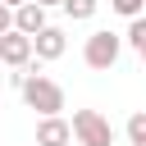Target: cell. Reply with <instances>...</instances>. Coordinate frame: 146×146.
I'll return each mask as SVG.
<instances>
[{
    "label": "cell",
    "mask_w": 146,
    "mask_h": 146,
    "mask_svg": "<svg viewBox=\"0 0 146 146\" xmlns=\"http://www.w3.org/2000/svg\"><path fill=\"white\" fill-rule=\"evenodd\" d=\"M73 141V123L68 119H36V146H68Z\"/></svg>",
    "instance_id": "cell-6"
},
{
    "label": "cell",
    "mask_w": 146,
    "mask_h": 146,
    "mask_svg": "<svg viewBox=\"0 0 146 146\" xmlns=\"http://www.w3.org/2000/svg\"><path fill=\"white\" fill-rule=\"evenodd\" d=\"M110 9H114V14H123V18H141L146 0H110Z\"/></svg>",
    "instance_id": "cell-10"
},
{
    "label": "cell",
    "mask_w": 146,
    "mask_h": 146,
    "mask_svg": "<svg viewBox=\"0 0 146 146\" xmlns=\"http://www.w3.org/2000/svg\"><path fill=\"white\" fill-rule=\"evenodd\" d=\"M0 5H9V9H18V5H27V0H0Z\"/></svg>",
    "instance_id": "cell-14"
},
{
    "label": "cell",
    "mask_w": 146,
    "mask_h": 146,
    "mask_svg": "<svg viewBox=\"0 0 146 146\" xmlns=\"http://www.w3.org/2000/svg\"><path fill=\"white\" fill-rule=\"evenodd\" d=\"M123 132H128V146H146V110H137L123 123Z\"/></svg>",
    "instance_id": "cell-9"
},
{
    "label": "cell",
    "mask_w": 146,
    "mask_h": 146,
    "mask_svg": "<svg viewBox=\"0 0 146 146\" xmlns=\"http://www.w3.org/2000/svg\"><path fill=\"white\" fill-rule=\"evenodd\" d=\"M119 50H123V36H114L110 27H100V32H91V36H87L82 59H87V68L105 73V68H114V64H119Z\"/></svg>",
    "instance_id": "cell-3"
},
{
    "label": "cell",
    "mask_w": 146,
    "mask_h": 146,
    "mask_svg": "<svg viewBox=\"0 0 146 146\" xmlns=\"http://www.w3.org/2000/svg\"><path fill=\"white\" fill-rule=\"evenodd\" d=\"M137 55H141V64H146V46H141V50H137Z\"/></svg>",
    "instance_id": "cell-15"
},
{
    "label": "cell",
    "mask_w": 146,
    "mask_h": 146,
    "mask_svg": "<svg viewBox=\"0 0 146 146\" xmlns=\"http://www.w3.org/2000/svg\"><path fill=\"white\" fill-rule=\"evenodd\" d=\"M23 100H27V110H36L41 119H55V114H64V87H59L55 78H46V73H32V68H27Z\"/></svg>",
    "instance_id": "cell-1"
},
{
    "label": "cell",
    "mask_w": 146,
    "mask_h": 146,
    "mask_svg": "<svg viewBox=\"0 0 146 146\" xmlns=\"http://www.w3.org/2000/svg\"><path fill=\"white\" fill-rule=\"evenodd\" d=\"M36 5H41V9H55V5H64V0H36Z\"/></svg>",
    "instance_id": "cell-13"
},
{
    "label": "cell",
    "mask_w": 146,
    "mask_h": 146,
    "mask_svg": "<svg viewBox=\"0 0 146 146\" xmlns=\"http://www.w3.org/2000/svg\"><path fill=\"white\" fill-rule=\"evenodd\" d=\"M64 50H68V36H64V27H41V32L32 36V55H36L41 64L59 59Z\"/></svg>",
    "instance_id": "cell-5"
},
{
    "label": "cell",
    "mask_w": 146,
    "mask_h": 146,
    "mask_svg": "<svg viewBox=\"0 0 146 146\" xmlns=\"http://www.w3.org/2000/svg\"><path fill=\"white\" fill-rule=\"evenodd\" d=\"M128 46H132V50L146 46V18H132V23H128Z\"/></svg>",
    "instance_id": "cell-11"
},
{
    "label": "cell",
    "mask_w": 146,
    "mask_h": 146,
    "mask_svg": "<svg viewBox=\"0 0 146 146\" xmlns=\"http://www.w3.org/2000/svg\"><path fill=\"white\" fill-rule=\"evenodd\" d=\"M41 27H50V23H46V9H41L36 0H27V5H18V9H14V32L36 36Z\"/></svg>",
    "instance_id": "cell-7"
},
{
    "label": "cell",
    "mask_w": 146,
    "mask_h": 146,
    "mask_svg": "<svg viewBox=\"0 0 146 146\" xmlns=\"http://www.w3.org/2000/svg\"><path fill=\"white\" fill-rule=\"evenodd\" d=\"M0 64H9V68H27V64H32V36H23V32H5V36H0Z\"/></svg>",
    "instance_id": "cell-4"
},
{
    "label": "cell",
    "mask_w": 146,
    "mask_h": 146,
    "mask_svg": "<svg viewBox=\"0 0 146 146\" xmlns=\"http://www.w3.org/2000/svg\"><path fill=\"white\" fill-rule=\"evenodd\" d=\"M73 23H87V18H96V9H100V0H64L59 5Z\"/></svg>",
    "instance_id": "cell-8"
},
{
    "label": "cell",
    "mask_w": 146,
    "mask_h": 146,
    "mask_svg": "<svg viewBox=\"0 0 146 146\" xmlns=\"http://www.w3.org/2000/svg\"><path fill=\"white\" fill-rule=\"evenodd\" d=\"M5 32H14V9H9V5H0V36H5Z\"/></svg>",
    "instance_id": "cell-12"
},
{
    "label": "cell",
    "mask_w": 146,
    "mask_h": 146,
    "mask_svg": "<svg viewBox=\"0 0 146 146\" xmlns=\"http://www.w3.org/2000/svg\"><path fill=\"white\" fill-rule=\"evenodd\" d=\"M73 137L78 146H114V123L100 110H73Z\"/></svg>",
    "instance_id": "cell-2"
}]
</instances>
